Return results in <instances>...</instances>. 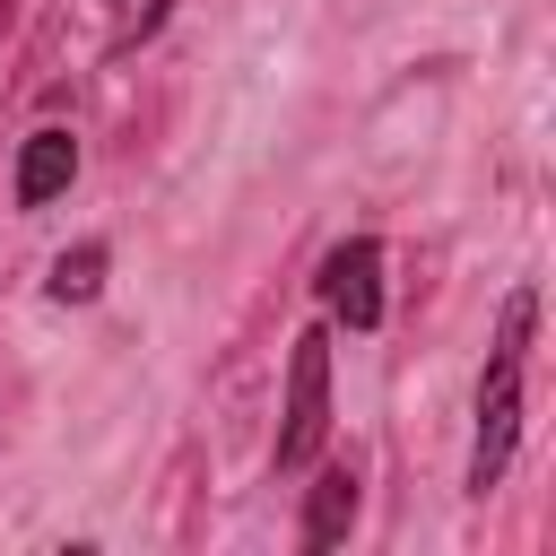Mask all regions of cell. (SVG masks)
<instances>
[{"label":"cell","mask_w":556,"mask_h":556,"mask_svg":"<svg viewBox=\"0 0 556 556\" xmlns=\"http://www.w3.org/2000/svg\"><path fill=\"white\" fill-rule=\"evenodd\" d=\"M530 330H539V287L504 295L486 374H478V434H469V495H495L521 443V408H530Z\"/></svg>","instance_id":"cell-1"},{"label":"cell","mask_w":556,"mask_h":556,"mask_svg":"<svg viewBox=\"0 0 556 556\" xmlns=\"http://www.w3.org/2000/svg\"><path fill=\"white\" fill-rule=\"evenodd\" d=\"M330 443V330H295V356H287V417H278V443H269V469L295 478L313 469Z\"/></svg>","instance_id":"cell-2"},{"label":"cell","mask_w":556,"mask_h":556,"mask_svg":"<svg viewBox=\"0 0 556 556\" xmlns=\"http://www.w3.org/2000/svg\"><path fill=\"white\" fill-rule=\"evenodd\" d=\"M313 295L330 304V321H348V330H382V243H374V235L330 243Z\"/></svg>","instance_id":"cell-3"},{"label":"cell","mask_w":556,"mask_h":556,"mask_svg":"<svg viewBox=\"0 0 556 556\" xmlns=\"http://www.w3.org/2000/svg\"><path fill=\"white\" fill-rule=\"evenodd\" d=\"M78 182V139L61 130V122H43V130H26V148H17V182H9V200L17 208H52L61 191Z\"/></svg>","instance_id":"cell-4"},{"label":"cell","mask_w":556,"mask_h":556,"mask_svg":"<svg viewBox=\"0 0 556 556\" xmlns=\"http://www.w3.org/2000/svg\"><path fill=\"white\" fill-rule=\"evenodd\" d=\"M356 504H365V495H356V469H321V478L304 486V521H295V539H304L313 556L339 547V539L356 530Z\"/></svg>","instance_id":"cell-5"},{"label":"cell","mask_w":556,"mask_h":556,"mask_svg":"<svg viewBox=\"0 0 556 556\" xmlns=\"http://www.w3.org/2000/svg\"><path fill=\"white\" fill-rule=\"evenodd\" d=\"M104 269H113V252H104V243L87 235V243H70V252L52 261L43 295H52V304H96V295H104Z\"/></svg>","instance_id":"cell-6"}]
</instances>
